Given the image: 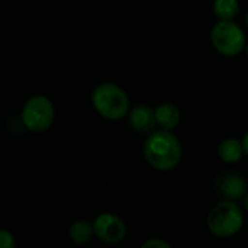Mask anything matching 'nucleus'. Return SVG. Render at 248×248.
Returning <instances> with one entry per match:
<instances>
[{
    "label": "nucleus",
    "mask_w": 248,
    "mask_h": 248,
    "mask_svg": "<svg viewBox=\"0 0 248 248\" xmlns=\"http://www.w3.org/2000/svg\"><path fill=\"white\" fill-rule=\"evenodd\" d=\"M144 155L151 167L160 171L176 169L182 160V145L169 129L153 131L144 142Z\"/></svg>",
    "instance_id": "obj_1"
},
{
    "label": "nucleus",
    "mask_w": 248,
    "mask_h": 248,
    "mask_svg": "<svg viewBox=\"0 0 248 248\" xmlns=\"http://www.w3.org/2000/svg\"><path fill=\"white\" fill-rule=\"evenodd\" d=\"M92 103L94 109L109 121L122 119L131 110L126 92L115 83L97 84L92 93Z\"/></svg>",
    "instance_id": "obj_2"
},
{
    "label": "nucleus",
    "mask_w": 248,
    "mask_h": 248,
    "mask_svg": "<svg viewBox=\"0 0 248 248\" xmlns=\"http://www.w3.org/2000/svg\"><path fill=\"white\" fill-rule=\"evenodd\" d=\"M209 231L219 238H230L238 234L244 225V214L234 201L218 203L208 217Z\"/></svg>",
    "instance_id": "obj_3"
},
{
    "label": "nucleus",
    "mask_w": 248,
    "mask_h": 248,
    "mask_svg": "<svg viewBox=\"0 0 248 248\" xmlns=\"http://www.w3.org/2000/svg\"><path fill=\"white\" fill-rule=\"evenodd\" d=\"M211 38L215 49L225 57H235L247 46L246 33L234 20H219L212 28Z\"/></svg>",
    "instance_id": "obj_4"
},
{
    "label": "nucleus",
    "mask_w": 248,
    "mask_h": 248,
    "mask_svg": "<svg viewBox=\"0 0 248 248\" xmlns=\"http://www.w3.org/2000/svg\"><path fill=\"white\" fill-rule=\"evenodd\" d=\"M54 121L52 102L44 94H35L26 100L22 109V122L31 132L46 131Z\"/></svg>",
    "instance_id": "obj_5"
},
{
    "label": "nucleus",
    "mask_w": 248,
    "mask_h": 248,
    "mask_svg": "<svg viewBox=\"0 0 248 248\" xmlns=\"http://www.w3.org/2000/svg\"><path fill=\"white\" fill-rule=\"evenodd\" d=\"M94 235L108 244H116L122 241L126 235L125 222L113 214H100L94 222Z\"/></svg>",
    "instance_id": "obj_6"
},
{
    "label": "nucleus",
    "mask_w": 248,
    "mask_h": 248,
    "mask_svg": "<svg viewBox=\"0 0 248 248\" xmlns=\"http://www.w3.org/2000/svg\"><path fill=\"white\" fill-rule=\"evenodd\" d=\"M131 128L138 134H151L157 126L155 109L148 105H137L128 113Z\"/></svg>",
    "instance_id": "obj_7"
},
{
    "label": "nucleus",
    "mask_w": 248,
    "mask_h": 248,
    "mask_svg": "<svg viewBox=\"0 0 248 248\" xmlns=\"http://www.w3.org/2000/svg\"><path fill=\"white\" fill-rule=\"evenodd\" d=\"M218 189L219 193H222L228 201H238L243 199L248 192L247 182L244 180L243 176L230 173L221 177L218 182Z\"/></svg>",
    "instance_id": "obj_8"
},
{
    "label": "nucleus",
    "mask_w": 248,
    "mask_h": 248,
    "mask_svg": "<svg viewBox=\"0 0 248 248\" xmlns=\"http://www.w3.org/2000/svg\"><path fill=\"white\" fill-rule=\"evenodd\" d=\"M180 109L174 103H163L155 109V119L157 125L163 129H174L180 122Z\"/></svg>",
    "instance_id": "obj_9"
},
{
    "label": "nucleus",
    "mask_w": 248,
    "mask_h": 248,
    "mask_svg": "<svg viewBox=\"0 0 248 248\" xmlns=\"http://www.w3.org/2000/svg\"><path fill=\"white\" fill-rule=\"evenodd\" d=\"M244 145L243 141H238L235 138H227L219 144L218 154L219 158L225 163H237L243 158L244 154Z\"/></svg>",
    "instance_id": "obj_10"
},
{
    "label": "nucleus",
    "mask_w": 248,
    "mask_h": 248,
    "mask_svg": "<svg viewBox=\"0 0 248 248\" xmlns=\"http://www.w3.org/2000/svg\"><path fill=\"white\" fill-rule=\"evenodd\" d=\"M70 240L78 246L87 244L94 235V227L89 221H76L68 231Z\"/></svg>",
    "instance_id": "obj_11"
},
{
    "label": "nucleus",
    "mask_w": 248,
    "mask_h": 248,
    "mask_svg": "<svg viewBox=\"0 0 248 248\" xmlns=\"http://www.w3.org/2000/svg\"><path fill=\"white\" fill-rule=\"evenodd\" d=\"M240 12L238 0H215L214 13L219 20H234Z\"/></svg>",
    "instance_id": "obj_12"
},
{
    "label": "nucleus",
    "mask_w": 248,
    "mask_h": 248,
    "mask_svg": "<svg viewBox=\"0 0 248 248\" xmlns=\"http://www.w3.org/2000/svg\"><path fill=\"white\" fill-rule=\"evenodd\" d=\"M16 243L13 238V234L9 232L7 230L0 231V247L1 248H15Z\"/></svg>",
    "instance_id": "obj_13"
},
{
    "label": "nucleus",
    "mask_w": 248,
    "mask_h": 248,
    "mask_svg": "<svg viewBox=\"0 0 248 248\" xmlns=\"http://www.w3.org/2000/svg\"><path fill=\"white\" fill-rule=\"evenodd\" d=\"M170 248V244L169 243H166V241H163V240H160V238H151V240H148V241H145L144 244H142V248Z\"/></svg>",
    "instance_id": "obj_14"
},
{
    "label": "nucleus",
    "mask_w": 248,
    "mask_h": 248,
    "mask_svg": "<svg viewBox=\"0 0 248 248\" xmlns=\"http://www.w3.org/2000/svg\"><path fill=\"white\" fill-rule=\"evenodd\" d=\"M243 145H244V151L248 155V132L244 135V140H243Z\"/></svg>",
    "instance_id": "obj_15"
},
{
    "label": "nucleus",
    "mask_w": 248,
    "mask_h": 248,
    "mask_svg": "<svg viewBox=\"0 0 248 248\" xmlns=\"http://www.w3.org/2000/svg\"><path fill=\"white\" fill-rule=\"evenodd\" d=\"M244 205H246V209L248 211V192H247V195L244 196Z\"/></svg>",
    "instance_id": "obj_16"
},
{
    "label": "nucleus",
    "mask_w": 248,
    "mask_h": 248,
    "mask_svg": "<svg viewBox=\"0 0 248 248\" xmlns=\"http://www.w3.org/2000/svg\"><path fill=\"white\" fill-rule=\"evenodd\" d=\"M246 23H247V26H248V13H247V16H246Z\"/></svg>",
    "instance_id": "obj_17"
},
{
    "label": "nucleus",
    "mask_w": 248,
    "mask_h": 248,
    "mask_svg": "<svg viewBox=\"0 0 248 248\" xmlns=\"http://www.w3.org/2000/svg\"><path fill=\"white\" fill-rule=\"evenodd\" d=\"M246 51H247V57H248V42H247V46H246Z\"/></svg>",
    "instance_id": "obj_18"
}]
</instances>
